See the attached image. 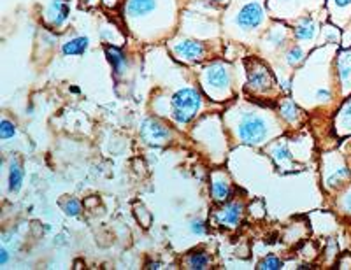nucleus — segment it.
Wrapping results in <instances>:
<instances>
[{"label": "nucleus", "instance_id": "obj_1", "mask_svg": "<svg viewBox=\"0 0 351 270\" xmlns=\"http://www.w3.org/2000/svg\"><path fill=\"white\" fill-rule=\"evenodd\" d=\"M237 135L246 144H253V146L262 144L270 135L269 121L262 114H258V112H246L239 119Z\"/></svg>", "mask_w": 351, "mask_h": 270}, {"label": "nucleus", "instance_id": "obj_2", "mask_svg": "<svg viewBox=\"0 0 351 270\" xmlns=\"http://www.w3.org/2000/svg\"><path fill=\"white\" fill-rule=\"evenodd\" d=\"M172 118L176 123L185 125L188 123L202 107V98L200 93L193 88H183L172 96Z\"/></svg>", "mask_w": 351, "mask_h": 270}, {"label": "nucleus", "instance_id": "obj_3", "mask_svg": "<svg viewBox=\"0 0 351 270\" xmlns=\"http://www.w3.org/2000/svg\"><path fill=\"white\" fill-rule=\"evenodd\" d=\"M202 83L207 88L209 95H215L216 98H222L230 86V72L223 63H213L204 71Z\"/></svg>", "mask_w": 351, "mask_h": 270}, {"label": "nucleus", "instance_id": "obj_4", "mask_svg": "<svg viewBox=\"0 0 351 270\" xmlns=\"http://www.w3.org/2000/svg\"><path fill=\"white\" fill-rule=\"evenodd\" d=\"M170 135H172L170 130L156 118L144 119L142 126H140V137L144 139L148 144L162 146V144H165L167 141H170Z\"/></svg>", "mask_w": 351, "mask_h": 270}, {"label": "nucleus", "instance_id": "obj_5", "mask_svg": "<svg viewBox=\"0 0 351 270\" xmlns=\"http://www.w3.org/2000/svg\"><path fill=\"white\" fill-rule=\"evenodd\" d=\"M248 79H249L248 81L249 88H251L253 91H260V93L270 90L274 85V78H272V74H270V71L260 62H253V67H249Z\"/></svg>", "mask_w": 351, "mask_h": 270}, {"label": "nucleus", "instance_id": "obj_6", "mask_svg": "<svg viewBox=\"0 0 351 270\" xmlns=\"http://www.w3.org/2000/svg\"><path fill=\"white\" fill-rule=\"evenodd\" d=\"M263 21V9L258 2H249L237 12L235 23L244 30H253Z\"/></svg>", "mask_w": 351, "mask_h": 270}, {"label": "nucleus", "instance_id": "obj_7", "mask_svg": "<svg viewBox=\"0 0 351 270\" xmlns=\"http://www.w3.org/2000/svg\"><path fill=\"white\" fill-rule=\"evenodd\" d=\"M172 51L179 60H185V62H199V60L204 58L206 49H204L202 42L183 39V41H179L178 44H174Z\"/></svg>", "mask_w": 351, "mask_h": 270}, {"label": "nucleus", "instance_id": "obj_8", "mask_svg": "<svg viewBox=\"0 0 351 270\" xmlns=\"http://www.w3.org/2000/svg\"><path fill=\"white\" fill-rule=\"evenodd\" d=\"M240 218H242V205H240L239 202L227 204L225 207L216 211V214H215L216 223L222 226H227V228H235V226L239 225Z\"/></svg>", "mask_w": 351, "mask_h": 270}, {"label": "nucleus", "instance_id": "obj_9", "mask_svg": "<svg viewBox=\"0 0 351 270\" xmlns=\"http://www.w3.org/2000/svg\"><path fill=\"white\" fill-rule=\"evenodd\" d=\"M70 14V7L65 0H53L51 4L46 9V19L51 26H62L63 23L69 19Z\"/></svg>", "mask_w": 351, "mask_h": 270}, {"label": "nucleus", "instance_id": "obj_10", "mask_svg": "<svg viewBox=\"0 0 351 270\" xmlns=\"http://www.w3.org/2000/svg\"><path fill=\"white\" fill-rule=\"evenodd\" d=\"M158 5V0H128L126 2V14L133 19L146 18L151 14Z\"/></svg>", "mask_w": 351, "mask_h": 270}, {"label": "nucleus", "instance_id": "obj_11", "mask_svg": "<svg viewBox=\"0 0 351 270\" xmlns=\"http://www.w3.org/2000/svg\"><path fill=\"white\" fill-rule=\"evenodd\" d=\"M318 33V25L311 18H302L295 25V39L299 41H313Z\"/></svg>", "mask_w": 351, "mask_h": 270}, {"label": "nucleus", "instance_id": "obj_12", "mask_svg": "<svg viewBox=\"0 0 351 270\" xmlns=\"http://www.w3.org/2000/svg\"><path fill=\"white\" fill-rule=\"evenodd\" d=\"M88 46H90V39L85 37V35H79V37L67 41L65 44L62 46V51L65 56H79L88 49Z\"/></svg>", "mask_w": 351, "mask_h": 270}, {"label": "nucleus", "instance_id": "obj_13", "mask_svg": "<svg viewBox=\"0 0 351 270\" xmlns=\"http://www.w3.org/2000/svg\"><path fill=\"white\" fill-rule=\"evenodd\" d=\"M211 191H213V198L216 202H225V200L230 198L232 189H230V182L223 176L216 174L215 179H213V184H211Z\"/></svg>", "mask_w": 351, "mask_h": 270}, {"label": "nucleus", "instance_id": "obj_14", "mask_svg": "<svg viewBox=\"0 0 351 270\" xmlns=\"http://www.w3.org/2000/svg\"><path fill=\"white\" fill-rule=\"evenodd\" d=\"M106 55H108V60L109 63L113 65V71H115L116 76H121L123 72L126 71V58L118 48H111L108 46L106 48Z\"/></svg>", "mask_w": 351, "mask_h": 270}, {"label": "nucleus", "instance_id": "obj_15", "mask_svg": "<svg viewBox=\"0 0 351 270\" xmlns=\"http://www.w3.org/2000/svg\"><path fill=\"white\" fill-rule=\"evenodd\" d=\"M272 158L276 160V163L283 169H292L293 163V155L290 153V149L286 148V144H281L277 142L272 148Z\"/></svg>", "mask_w": 351, "mask_h": 270}, {"label": "nucleus", "instance_id": "obj_16", "mask_svg": "<svg viewBox=\"0 0 351 270\" xmlns=\"http://www.w3.org/2000/svg\"><path fill=\"white\" fill-rule=\"evenodd\" d=\"M21 182H23V171H21V167H19L18 160H12L11 165H9V191H11V193L19 191V188H21Z\"/></svg>", "mask_w": 351, "mask_h": 270}, {"label": "nucleus", "instance_id": "obj_17", "mask_svg": "<svg viewBox=\"0 0 351 270\" xmlns=\"http://www.w3.org/2000/svg\"><path fill=\"white\" fill-rule=\"evenodd\" d=\"M339 78H341V83L344 86H350L351 83V58L348 53H343L339 58Z\"/></svg>", "mask_w": 351, "mask_h": 270}, {"label": "nucleus", "instance_id": "obj_18", "mask_svg": "<svg viewBox=\"0 0 351 270\" xmlns=\"http://www.w3.org/2000/svg\"><path fill=\"white\" fill-rule=\"evenodd\" d=\"M186 265H188V269H193V270H204L209 265V256L202 251H195L188 256Z\"/></svg>", "mask_w": 351, "mask_h": 270}, {"label": "nucleus", "instance_id": "obj_19", "mask_svg": "<svg viewBox=\"0 0 351 270\" xmlns=\"http://www.w3.org/2000/svg\"><path fill=\"white\" fill-rule=\"evenodd\" d=\"M279 112H281V116H283V118H285L286 121H290V123H295L297 118H299V109H297V105L293 104L292 100H285V102H281Z\"/></svg>", "mask_w": 351, "mask_h": 270}, {"label": "nucleus", "instance_id": "obj_20", "mask_svg": "<svg viewBox=\"0 0 351 270\" xmlns=\"http://www.w3.org/2000/svg\"><path fill=\"white\" fill-rule=\"evenodd\" d=\"M14 135H16L14 123H11L9 119H2V121H0V139H2V141H7V139L14 137Z\"/></svg>", "mask_w": 351, "mask_h": 270}, {"label": "nucleus", "instance_id": "obj_21", "mask_svg": "<svg viewBox=\"0 0 351 270\" xmlns=\"http://www.w3.org/2000/svg\"><path fill=\"white\" fill-rule=\"evenodd\" d=\"M302 60H304V51L300 48H297V46H293V48L286 53V63H288L290 67L299 65Z\"/></svg>", "mask_w": 351, "mask_h": 270}, {"label": "nucleus", "instance_id": "obj_22", "mask_svg": "<svg viewBox=\"0 0 351 270\" xmlns=\"http://www.w3.org/2000/svg\"><path fill=\"white\" fill-rule=\"evenodd\" d=\"M281 267H283V262H281L279 258H276V256H267L258 265V269L260 270H279Z\"/></svg>", "mask_w": 351, "mask_h": 270}, {"label": "nucleus", "instance_id": "obj_23", "mask_svg": "<svg viewBox=\"0 0 351 270\" xmlns=\"http://www.w3.org/2000/svg\"><path fill=\"white\" fill-rule=\"evenodd\" d=\"M63 211H65L67 216H72V218H74V216H79V212H81V204H79L76 198H70L63 204Z\"/></svg>", "mask_w": 351, "mask_h": 270}, {"label": "nucleus", "instance_id": "obj_24", "mask_svg": "<svg viewBox=\"0 0 351 270\" xmlns=\"http://www.w3.org/2000/svg\"><path fill=\"white\" fill-rule=\"evenodd\" d=\"M341 121L346 128H351V100H348L346 105L341 111Z\"/></svg>", "mask_w": 351, "mask_h": 270}, {"label": "nucleus", "instance_id": "obj_25", "mask_svg": "<svg viewBox=\"0 0 351 270\" xmlns=\"http://www.w3.org/2000/svg\"><path fill=\"white\" fill-rule=\"evenodd\" d=\"M190 230H192V233H195V235H206L207 226H206V223L200 221V219H193V221L190 223Z\"/></svg>", "mask_w": 351, "mask_h": 270}, {"label": "nucleus", "instance_id": "obj_26", "mask_svg": "<svg viewBox=\"0 0 351 270\" xmlns=\"http://www.w3.org/2000/svg\"><path fill=\"white\" fill-rule=\"evenodd\" d=\"M332 4L339 11H348L351 7V0H332Z\"/></svg>", "mask_w": 351, "mask_h": 270}, {"label": "nucleus", "instance_id": "obj_27", "mask_svg": "<svg viewBox=\"0 0 351 270\" xmlns=\"http://www.w3.org/2000/svg\"><path fill=\"white\" fill-rule=\"evenodd\" d=\"M316 98L320 100V102H323V100H329L330 98V90L329 88H322L316 91Z\"/></svg>", "mask_w": 351, "mask_h": 270}, {"label": "nucleus", "instance_id": "obj_28", "mask_svg": "<svg viewBox=\"0 0 351 270\" xmlns=\"http://www.w3.org/2000/svg\"><path fill=\"white\" fill-rule=\"evenodd\" d=\"M7 260H9V253H7V249H0V265L4 267L5 263H7Z\"/></svg>", "mask_w": 351, "mask_h": 270}, {"label": "nucleus", "instance_id": "obj_29", "mask_svg": "<svg viewBox=\"0 0 351 270\" xmlns=\"http://www.w3.org/2000/svg\"><path fill=\"white\" fill-rule=\"evenodd\" d=\"M344 211H348V212H351V191L348 193L346 196H344Z\"/></svg>", "mask_w": 351, "mask_h": 270}, {"label": "nucleus", "instance_id": "obj_30", "mask_svg": "<svg viewBox=\"0 0 351 270\" xmlns=\"http://www.w3.org/2000/svg\"><path fill=\"white\" fill-rule=\"evenodd\" d=\"M281 88H283V91H286V93H288L290 90H292V86H290V81H286V79H285V81L281 83Z\"/></svg>", "mask_w": 351, "mask_h": 270}, {"label": "nucleus", "instance_id": "obj_31", "mask_svg": "<svg viewBox=\"0 0 351 270\" xmlns=\"http://www.w3.org/2000/svg\"><path fill=\"white\" fill-rule=\"evenodd\" d=\"M148 269H162V265H160L158 262H156V263H149Z\"/></svg>", "mask_w": 351, "mask_h": 270}, {"label": "nucleus", "instance_id": "obj_32", "mask_svg": "<svg viewBox=\"0 0 351 270\" xmlns=\"http://www.w3.org/2000/svg\"><path fill=\"white\" fill-rule=\"evenodd\" d=\"M104 4H108V5H115V4H116V0H104Z\"/></svg>", "mask_w": 351, "mask_h": 270}, {"label": "nucleus", "instance_id": "obj_33", "mask_svg": "<svg viewBox=\"0 0 351 270\" xmlns=\"http://www.w3.org/2000/svg\"><path fill=\"white\" fill-rule=\"evenodd\" d=\"M213 2H225V0H213Z\"/></svg>", "mask_w": 351, "mask_h": 270}]
</instances>
